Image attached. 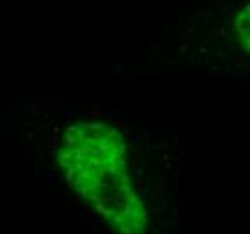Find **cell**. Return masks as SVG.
Returning a JSON list of instances; mask_svg holds the SVG:
<instances>
[{
	"mask_svg": "<svg viewBox=\"0 0 250 234\" xmlns=\"http://www.w3.org/2000/svg\"><path fill=\"white\" fill-rule=\"evenodd\" d=\"M123 135L103 123H76L65 131L58 162L67 184L90 204L110 227L139 234L148 211L128 175Z\"/></svg>",
	"mask_w": 250,
	"mask_h": 234,
	"instance_id": "6da1fadb",
	"label": "cell"
},
{
	"mask_svg": "<svg viewBox=\"0 0 250 234\" xmlns=\"http://www.w3.org/2000/svg\"><path fill=\"white\" fill-rule=\"evenodd\" d=\"M236 29H238L239 38L243 42L245 51H249V7H245L243 11L239 13L238 22H236Z\"/></svg>",
	"mask_w": 250,
	"mask_h": 234,
	"instance_id": "7a4b0ae2",
	"label": "cell"
}]
</instances>
